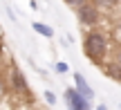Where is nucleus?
I'll return each instance as SVG.
<instances>
[{
  "instance_id": "nucleus-14",
  "label": "nucleus",
  "mask_w": 121,
  "mask_h": 110,
  "mask_svg": "<svg viewBox=\"0 0 121 110\" xmlns=\"http://www.w3.org/2000/svg\"><path fill=\"white\" fill-rule=\"evenodd\" d=\"M96 110H108V106H105V103H99V106H96Z\"/></svg>"
},
{
  "instance_id": "nucleus-10",
  "label": "nucleus",
  "mask_w": 121,
  "mask_h": 110,
  "mask_svg": "<svg viewBox=\"0 0 121 110\" xmlns=\"http://www.w3.org/2000/svg\"><path fill=\"white\" fill-rule=\"evenodd\" d=\"M96 4H99L101 9H110V7H114V4L119 2V0H94Z\"/></svg>"
},
{
  "instance_id": "nucleus-9",
  "label": "nucleus",
  "mask_w": 121,
  "mask_h": 110,
  "mask_svg": "<svg viewBox=\"0 0 121 110\" xmlns=\"http://www.w3.org/2000/svg\"><path fill=\"white\" fill-rule=\"evenodd\" d=\"M43 97H45V101H47L49 106H56V94H54L52 90H45V92H43Z\"/></svg>"
},
{
  "instance_id": "nucleus-3",
  "label": "nucleus",
  "mask_w": 121,
  "mask_h": 110,
  "mask_svg": "<svg viewBox=\"0 0 121 110\" xmlns=\"http://www.w3.org/2000/svg\"><path fill=\"white\" fill-rule=\"evenodd\" d=\"M63 99H65L67 110H92V99H87L76 88H67L63 92Z\"/></svg>"
},
{
  "instance_id": "nucleus-1",
  "label": "nucleus",
  "mask_w": 121,
  "mask_h": 110,
  "mask_svg": "<svg viewBox=\"0 0 121 110\" xmlns=\"http://www.w3.org/2000/svg\"><path fill=\"white\" fill-rule=\"evenodd\" d=\"M83 54H85L94 65L108 63V61H105L108 54H110V40H108V36H105L103 31H99V29H90L85 36H83Z\"/></svg>"
},
{
  "instance_id": "nucleus-15",
  "label": "nucleus",
  "mask_w": 121,
  "mask_h": 110,
  "mask_svg": "<svg viewBox=\"0 0 121 110\" xmlns=\"http://www.w3.org/2000/svg\"><path fill=\"white\" fill-rule=\"evenodd\" d=\"M119 108H121V103H119Z\"/></svg>"
},
{
  "instance_id": "nucleus-8",
  "label": "nucleus",
  "mask_w": 121,
  "mask_h": 110,
  "mask_svg": "<svg viewBox=\"0 0 121 110\" xmlns=\"http://www.w3.org/2000/svg\"><path fill=\"white\" fill-rule=\"evenodd\" d=\"M54 72H56V74H67V72H69V65H67V63H63V61H56V63H54Z\"/></svg>"
},
{
  "instance_id": "nucleus-4",
  "label": "nucleus",
  "mask_w": 121,
  "mask_h": 110,
  "mask_svg": "<svg viewBox=\"0 0 121 110\" xmlns=\"http://www.w3.org/2000/svg\"><path fill=\"white\" fill-rule=\"evenodd\" d=\"M9 85H11V90L13 92H18V94H29V83H27V76L22 74L20 70H18L16 65L11 67V74H9Z\"/></svg>"
},
{
  "instance_id": "nucleus-7",
  "label": "nucleus",
  "mask_w": 121,
  "mask_h": 110,
  "mask_svg": "<svg viewBox=\"0 0 121 110\" xmlns=\"http://www.w3.org/2000/svg\"><path fill=\"white\" fill-rule=\"evenodd\" d=\"M105 74H108V76H112V79H117L119 83H121V67L117 65V63H110V65L105 67Z\"/></svg>"
},
{
  "instance_id": "nucleus-6",
  "label": "nucleus",
  "mask_w": 121,
  "mask_h": 110,
  "mask_svg": "<svg viewBox=\"0 0 121 110\" xmlns=\"http://www.w3.org/2000/svg\"><path fill=\"white\" fill-rule=\"evenodd\" d=\"M31 29H34L36 34L45 36V38H54V29L47 25V22H38V20H34V22H31Z\"/></svg>"
},
{
  "instance_id": "nucleus-13",
  "label": "nucleus",
  "mask_w": 121,
  "mask_h": 110,
  "mask_svg": "<svg viewBox=\"0 0 121 110\" xmlns=\"http://www.w3.org/2000/svg\"><path fill=\"white\" fill-rule=\"evenodd\" d=\"M4 90H7V83H4V79L0 76V97H2V92H4Z\"/></svg>"
},
{
  "instance_id": "nucleus-2",
  "label": "nucleus",
  "mask_w": 121,
  "mask_h": 110,
  "mask_svg": "<svg viewBox=\"0 0 121 110\" xmlns=\"http://www.w3.org/2000/svg\"><path fill=\"white\" fill-rule=\"evenodd\" d=\"M76 18H78V22L83 27H96L99 20H101V7L96 2H90L87 0L85 4L76 7Z\"/></svg>"
},
{
  "instance_id": "nucleus-12",
  "label": "nucleus",
  "mask_w": 121,
  "mask_h": 110,
  "mask_svg": "<svg viewBox=\"0 0 121 110\" xmlns=\"http://www.w3.org/2000/svg\"><path fill=\"white\" fill-rule=\"evenodd\" d=\"M114 63H117V65L121 67V47L117 49V54H114Z\"/></svg>"
},
{
  "instance_id": "nucleus-11",
  "label": "nucleus",
  "mask_w": 121,
  "mask_h": 110,
  "mask_svg": "<svg viewBox=\"0 0 121 110\" xmlns=\"http://www.w3.org/2000/svg\"><path fill=\"white\" fill-rule=\"evenodd\" d=\"M65 4H67L69 9H76V7H81V4H85L87 0H63Z\"/></svg>"
},
{
  "instance_id": "nucleus-5",
  "label": "nucleus",
  "mask_w": 121,
  "mask_h": 110,
  "mask_svg": "<svg viewBox=\"0 0 121 110\" xmlns=\"http://www.w3.org/2000/svg\"><path fill=\"white\" fill-rule=\"evenodd\" d=\"M74 88H76L78 92H83L87 99H94V90H92V85L85 81V76H83L81 72H74Z\"/></svg>"
}]
</instances>
